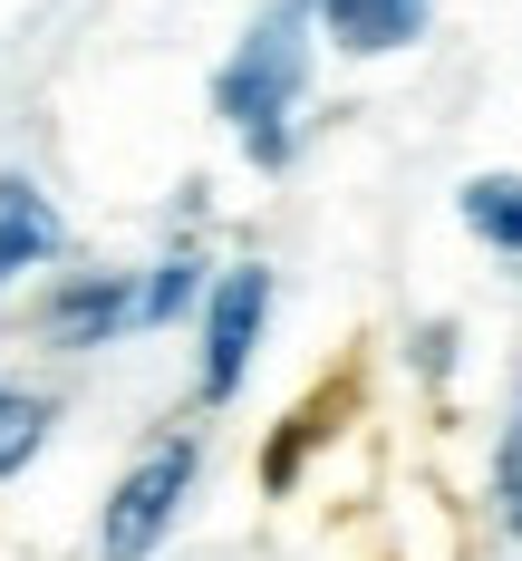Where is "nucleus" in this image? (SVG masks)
<instances>
[{
	"label": "nucleus",
	"instance_id": "6e6552de",
	"mask_svg": "<svg viewBox=\"0 0 522 561\" xmlns=\"http://www.w3.org/2000/svg\"><path fill=\"white\" fill-rule=\"evenodd\" d=\"M464 232L484 242V252H503V262H522V174H474L455 194Z\"/></svg>",
	"mask_w": 522,
	"mask_h": 561
},
{
	"label": "nucleus",
	"instance_id": "7ed1b4c3",
	"mask_svg": "<svg viewBox=\"0 0 522 561\" xmlns=\"http://www.w3.org/2000/svg\"><path fill=\"white\" fill-rule=\"evenodd\" d=\"M262 320H271V272L262 262H223L213 290H204V368H194V397L204 407H232L242 397L252 348H262Z\"/></svg>",
	"mask_w": 522,
	"mask_h": 561
},
{
	"label": "nucleus",
	"instance_id": "423d86ee",
	"mask_svg": "<svg viewBox=\"0 0 522 561\" xmlns=\"http://www.w3.org/2000/svg\"><path fill=\"white\" fill-rule=\"evenodd\" d=\"M49 339L58 348H107V339L136 330V272H78L49 290Z\"/></svg>",
	"mask_w": 522,
	"mask_h": 561
},
{
	"label": "nucleus",
	"instance_id": "20e7f679",
	"mask_svg": "<svg viewBox=\"0 0 522 561\" xmlns=\"http://www.w3.org/2000/svg\"><path fill=\"white\" fill-rule=\"evenodd\" d=\"M348 416H358V368L320 378V388H310V397H300V407L281 416V426L262 436V494H290V484H300V474L320 465V446L339 436Z\"/></svg>",
	"mask_w": 522,
	"mask_h": 561
},
{
	"label": "nucleus",
	"instance_id": "f257e3e1",
	"mask_svg": "<svg viewBox=\"0 0 522 561\" xmlns=\"http://www.w3.org/2000/svg\"><path fill=\"white\" fill-rule=\"evenodd\" d=\"M310 30H320L310 0H262L252 30L232 39V58L213 68V107L262 174L290 165V126H300V98H310Z\"/></svg>",
	"mask_w": 522,
	"mask_h": 561
},
{
	"label": "nucleus",
	"instance_id": "9d476101",
	"mask_svg": "<svg viewBox=\"0 0 522 561\" xmlns=\"http://www.w3.org/2000/svg\"><path fill=\"white\" fill-rule=\"evenodd\" d=\"M204 290H213V272H204L194 252H174V262H155V272H136V330H165V320H184Z\"/></svg>",
	"mask_w": 522,
	"mask_h": 561
},
{
	"label": "nucleus",
	"instance_id": "f03ea898",
	"mask_svg": "<svg viewBox=\"0 0 522 561\" xmlns=\"http://www.w3.org/2000/svg\"><path fill=\"white\" fill-rule=\"evenodd\" d=\"M194 474H204V446H194L184 426L155 436V446L116 474L107 513H97V561H155L165 552V533L184 523V504H194Z\"/></svg>",
	"mask_w": 522,
	"mask_h": 561
},
{
	"label": "nucleus",
	"instance_id": "1a4fd4ad",
	"mask_svg": "<svg viewBox=\"0 0 522 561\" xmlns=\"http://www.w3.org/2000/svg\"><path fill=\"white\" fill-rule=\"evenodd\" d=\"M49 426H58V397H49V388H20V378H0V484H10L30 455L49 446Z\"/></svg>",
	"mask_w": 522,
	"mask_h": 561
},
{
	"label": "nucleus",
	"instance_id": "0eeeda50",
	"mask_svg": "<svg viewBox=\"0 0 522 561\" xmlns=\"http://www.w3.org/2000/svg\"><path fill=\"white\" fill-rule=\"evenodd\" d=\"M310 10H320V30H329L348 58L416 49V39H426V20H436V0H310Z\"/></svg>",
	"mask_w": 522,
	"mask_h": 561
},
{
	"label": "nucleus",
	"instance_id": "9b49d317",
	"mask_svg": "<svg viewBox=\"0 0 522 561\" xmlns=\"http://www.w3.org/2000/svg\"><path fill=\"white\" fill-rule=\"evenodd\" d=\"M494 523L522 542V397H513V416H503V446H494Z\"/></svg>",
	"mask_w": 522,
	"mask_h": 561
},
{
	"label": "nucleus",
	"instance_id": "39448f33",
	"mask_svg": "<svg viewBox=\"0 0 522 561\" xmlns=\"http://www.w3.org/2000/svg\"><path fill=\"white\" fill-rule=\"evenodd\" d=\"M58 252H68V214L49 204V184L39 174H0V290L10 280H30V272H49Z\"/></svg>",
	"mask_w": 522,
	"mask_h": 561
}]
</instances>
